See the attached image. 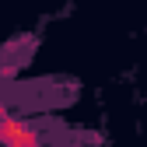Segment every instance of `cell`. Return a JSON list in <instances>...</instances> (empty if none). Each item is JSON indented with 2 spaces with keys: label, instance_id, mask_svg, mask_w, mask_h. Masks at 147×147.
Wrapping results in <instances>:
<instances>
[{
  "label": "cell",
  "instance_id": "obj_1",
  "mask_svg": "<svg viewBox=\"0 0 147 147\" xmlns=\"http://www.w3.org/2000/svg\"><path fill=\"white\" fill-rule=\"evenodd\" d=\"M39 147H42V144H39Z\"/></svg>",
  "mask_w": 147,
  "mask_h": 147
}]
</instances>
